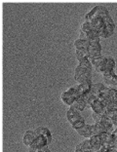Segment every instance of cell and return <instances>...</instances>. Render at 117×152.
<instances>
[{
  "mask_svg": "<svg viewBox=\"0 0 117 152\" xmlns=\"http://www.w3.org/2000/svg\"><path fill=\"white\" fill-rule=\"evenodd\" d=\"M109 16V12L108 10L105 8V6H102V5H98V6H95L94 8L89 13L86 14L85 16V20L86 22H92L93 20L95 19H104L105 17Z\"/></svg>",
  "mask_w": 117,
  "mask_h": 152,
  "instance_id": "cell-1",
  "label": "cell"
},
{
  "mask_svg": "<svg viewBox=\"0 0 117 152\" xmlns=\"http://www.w3.org/2000/svg\"><path fill=\"white\" fill-rule=\"evenodd\" d=\"M74 79H75V81L79 83V84H81V83L86 82V81H91L92 80L91 71L85 70L77 65L74 70Z\"/></svg>",
  "mask_w": 117,
  "mask_h": 152,
  "instance_id": "cell-2",
  "label": "cell"
},
{
  "mask_svg": "<svg viewBox=\"0 0 117 152\" xmlns=\"http://www.w3.org/2000/svg\"><path fill=\"white\" fill-rule=\"evenodd\" d=\"M104 76V81L106 83L109 88L111 89H117V75L114 73L113 70H106L102 73Z\"/></svg>",
  "mask_w": 117,
  "mask_h": 152,
  "instance_id": "cell-3",
  "label": "cell"
},
{
  "mask_svg": "<svg viewBox=\"0 0 117 152\" xmlns=\"http://www.w3.org/2000/svg\"><path fill=\"white\" fill-rule=\"evenodd\" d=\"M34 134H36V137H39V136H43L48 141V144L51 143L52 141V134H51L50 130L47 129V128H44V127H38L36 129H34Z\"/></svg>",
  "mask_w": 117,
  "mask_h": 152,
  "instance_id": "cell-4",
  "label": "cell"
},
{
  "mask_svg": "<svg viewBox=\"0 0 117 152\" xmlns=\"http://www.w3.org/2000/svg\"><path fill=\"white\" fill-rule=\"evenodd\" d=\"M102 140V145L106 147H113L114 146V140L111 134L108 133H102L99 134Z\"/></svg>",
  "mask_w": 117,
  "mask_h": 152,
  "instance_id": "cell-5",
  "label": "cell"
},
{
  "mask_svg": "<svg viewBox=\"0 0 117 152\" xmlns=\"http://www.w3.org/2000/svg\"><path fill=\"white\" fill-rule=\"evenodd\" d=\"M36 134H34V131L33 130H29V131H26V132L25 133V134H23V142L25 145L26 146H30L32 144V142L34 140H35L36 139Z\"/></svg>",
  "mask_w": 117,
  "mask_h": 152,
  "instance_id": "cell-6",
  "label": "cell"
},
{
  "mask_svg": "<svg viewBox=\"0 0 117 152\" xmlns=\"http://www.w3.org/2000/svg\"><path fill=\"white\" fill-rule=\"evenodd\" d=\"M92 85H93L92 80L91 81H86V82L81 83V84L76 85V86H75V88L77 89V91L79 93V96H82L83 95H85L86 93H88L89 91H90Z\"/></svg>",
  "mask_w": 117,
  "mask_h": 152,
  "instance_id": "cell-7",
  "label": "cell"
},
{
  "mask_svg": "<svg viewBox=\"0 0 117 152\" xmlns=\"http://www.w3.org/2000/svg\"><path fill=\"white\" fill-rule=\"evenodd\" d=\"M89 140H90L91 149L93 152H97L101 149V147H102L101 137L99 136H92V137H89Z\"/></svg>",
  "mask_w": 117,
  "mask_h": 152,
  "instance_id": "cell-8",
  "label": "cell"
},
{
  "mask_svg": "<svg viewBox=\"0 0 117 152\" xmlns=\"http://www.w3.org/2000/svg\"><path fill=\"white\" fill-rule=\"evenodd\" d=\"M48 145V141L43 136H39L37 137L35 140L33 141L32 144L30 145L29 147H33V148H38V149H40V148H42L44 146Z\"/></svg>",
  "mask_w": 117,
  "mask_h": 152,
  "instance_id": "cell-9",
  "label": "cell"
},
{
  "mask_svg": "<svg viewBox=\"0 0 117 152\" xmlns=\"http://www.w3.org/2000/svg\"><path fill=\"white\" fill-rule=\"evenodd\" d=\"M91 108L93 110V112H95V113H99V114H104L105 115V105L102 104V103L99 101V99H97L94 103L92 104L91 106Z\"/></svg>",
  "mask_w": 117,
  "mask_h": 152,
  "instance_id": "cell-10",
  "label": "cell"
},
{
  "mask_svg": "<svg viewBox=\"0 0 117 152\" xmlns=\"http://www.w3.org/2000/svg\"><path fill=\"white\" fill-rule=\"evenodd\" d=\"M75 55L78 61L89 60V51L88 49H75Z\"/></svg>",
  "mask_w": 117,
  "mask_h": 152,
  "instance_id": "cell-11",
  "label": "cell"
},
{
  "mask_svg": "<svg viewBox=\"0 0 117 152\" xmlns=\"http://www.w3.org/2000/svg\"><path fill=\"white\" fill-rule=\"evenodd\" d=\"M75 149H78V150H81L83 152H93L91 149V143H90V140L89 139H86L83 141H81L80 143L78 144L76 146Z\"/></svg>",
  "mask_w": 117,
  "mask_h": 152,
  "instance_id": "cell-12",
  "label": "cell"
},
{
  "mask_svg": "<svg viewBox=\"0 0 117 152\" xmlns=\"http://www.w3.org/2000/svg\"><path fill=\"white\" fill-rule=\"evenodd\" d=\"M106 87L102 84V83H96V84H93L92 87H91V92L93 93V95H94L95 96H99L102 93V91L105 89Z\"/></svg>",
  "mask_w": 117,
  "mask_h": 152,
  "instance_id": "cell-13",
  "label": "cell"
},
{
  "mask_svg": "<svg viewBox=\"0 0 117 152\" xmlns=\"http://www.w3.org/2000/svg\"><path fill=\"white\" fill-rule=\"evenodd\" d=\"M61 101H63L65 104H67L69 106H71L72 104H73V102H75V98L70 94L69 92H67V91L64 92L63 94H61Z\"/></svg>",
  "mask_w": 117,
  "mask_h": 152,
  "instance_id": "cell-14",
  "label": "cell"
},
{
  "mask_svg": "<svg viewBox=\"0 0 117 152\" xmlns=\"http://www.w3.org/2000/svg\"><path fill=\"white\" fill-rule=\"evenodd\" d=\"M92 129V136H99L102 133H105V127L102 123H96L91 126Z\"/></svg>",
  "mask_w": 117,
  "mask_h": 152,
  "instance_id": "cell-15",
  "label": "cell"
},
{
  "mask_svg": "<svg viewBox=\"0 0 117 152\" xmlns=\"http://www.w3.org/2000/svg\"><path fill=\"white\" fill-rule=\"evenodd\" d=\"M92 125H87L86 124L85 126H83L81 129H78L76 132L80 134V136L86 137V139H89L90 137H92V129H91Z\"/></svg>",
  "mask_w": 117,
  "mask_h": 152,
  "instance_id": "cell-16",
  "label": "cell"
},
{
  "mask_svg": "<svg viewBox=\"0 0 117 152\" xmlns=\"http://www.w3.org/2000/svg\"><path fill=\"white\" fill-rule=\"evenodd\" d=\"M70 107L78 110L79 112H80V111H83V110L86 108V102H85L81 98H79V99H75V102H73V104H72V105L70 106Z\"/></svg>",
  "mask_w": 117,
  "mask_h": 152,
  "instance_id": "cell-17",
  "label": "cell"
},
{
  "mask_svg": "<svg viewBox=\"0 0 117 152\" xmlns=\"http://www.w3.org/2000/svg\"><path fill=\"white\" fill-rule=\"evenodd\" d=\"M73 45H74L75 49H89V47H90L89 41L80 39V38L77 39V40H75Z\"/></svg>",
  "mask_w": 117,
  "mask_h": 152,
  "instance_id": "cell-18",
  "label": "cell"
},
{
  "mask_svg": "<svg viewBox=\"0 0 117 152\" xmlns=\"http://www.w3.org/2000/svg\"><path fill=\"white\" fill-rule=\"evenodd\" d=\"M95 37H99V33L97 30H92V31H89V32H80V39H83V40H87L89 41L92 38H95Z\"/></svg>",
  "mask_w": 117,
  "mask_h": 152,
  "instance_id": "cell-19",
  "label": "cell"
},
{
  "mask_svg": "<svg viewBox=\"0 0 117 152\" xmlns=\"http://www.w3.org/2000/svg\"><path fill=\"white\" fill-rule=\"evenodd\" d=\"M91 23L93 25V26H94L95 30H97V31L99 32V30H102L105 28V23H104V20H102V19H95L93 20Z\"/></svg>",
  "mask_w": 117,
  "mask_h": 152,
  "instance_id": "cell-20",
  "label": "cell"
},
{
  "mask_svg": "<svg viewBox=\"0 0 117 152\" xmlns=\"http://www.w3.org/2000/svg\"><path fill=\"white\" fill-rule=\"evenodd\" d=\"M115 66V61L112 58L106 57L105 61V71L106 70H113V68Z\"/></svg>",
  "mask_w": 117,
  "mask_h": 152,
  "instance_id": "cell-21",
  "label": "cell"
},
{
  "mask_svg": "<svg viewBox=\"0 0 117 152\" xmlns=\"http://www.w3.org/2000/svg\"><path fill=\"white\" fill-rule=\"evenodd\" d=\"M105 56H101V57H99V58H89V61H90V63L92 64V66L93 68H96L98 66V65H99L102 63H104L105 60Z\"/></svg>",
  "mask_w": 117,
  "mask_h": 152,
  "instance_id": "cell-22",
  "label": "cell"
},
{
  "mask_svg": "<svg viewBox=\"0 0 117 152\" xmlns=\"http://www.w3.org/2000/svg\"><path fill=\"white\" fill-rule=\"evenodd\" d=\"M78 66L83 68V69H85V70L91 71V72H92V69H93V66H92V64H91L90 61H89V60H84V61H79Z\"/></svg>",
  "mask_w": 117,
  "mask_h": 152,
  "instance_id": "cell-23",
  "label": "cell"
},
{
  "mask_svg": "<svg viewBox=\"0 0 117 152\" xmlns=\"http://www.w3.org/2000/svg\"><path fill=\"white\" fill-rule=\"evenodd\" d=\"M92 30H95V28L90 22H85L82 23V26H81L82 32H89V31H92Z\"/></svg>",
  "mask_w": 117,
  "mask_h": 152,
  "instance_id": "cell-24",
  "label": "cell"
},
{
  "mask_svg": "<svg viewBox=\"0 0 117 152\" xmlns=\"http://www.w3.org/2000/svg\"><path fill=\"white\" fill-rule=\"evenodd\" d=\"M89 58H96L102 56V50H96V49H92V48H89Z\"/></svg>",
  "mask_w": 117,
  "mask_h": 152,
  "instance_id": "cell-25",
  "label": "cell"
},
{
  "mask_svg": "<svg viewBox=\"0 0 117 152\" xmlns=\"http://www.w3.org/2000/svg\"><path fill=\"white\" fill-rule=\"evenodd\" d=\"M79 114H80V113H79L78 110L70 107L69 109L67 110V121L69 120L70 118H72L73 116H75V115H79Z\"/></svg>",
  "mask_w": 117,
  "mask_h": 152,
  "instance_id": "cell-26",
  "label": "cell"
},
{
  "mask_svg": "<svg viewBox=\"0 0 117 152\" xmlns=\"http://www.w3.org/2000/svg\"><path fill=\"white\" fill-rule=\"evenodd\" d=\"M92 117H93V119H94V121L96 123H102V120H104V118H105V115L104 114H99V113L93 112Z\"/></svg>",
  "mask_w": 117,
  "mask_h": 152,
  "instance_id": "cell-27",
  "label": "cell"
},
{
  "mask_svg": "<svg viewBox=\"0 0 117 152\" xmlns=\"http://www.w3.org/2000/svg\"><path fill=\"white\" fill-rule=\"evenodd\" d=\"M86 125V123H85V119H82V120H80V121H78V122H76V123H74L73 125H71L72 126V128H73L74 130H78V129H81L82 127L83 126H85Z\"/></svg>",
  "mask_w": 117,
  "mask_h": 152,
  "instance_id": "cell-28",
  "label": "cell"
},
{
  "mask_svg": "<svg viewBox=\"0 0 117 152\" xmlns=\"http://www.w3.org/2000/svg\"><path fill=\"white\" fill-rule=\"evenodd\" d=\"M67 92H69L70 94L75 98V99H77L80 98V96H79V93H78V91H77V89L75 88V86H74V87H71V88L68 89V90H67Z\"/></svg>",
  "mask_w": 117,
  "mask_h": 152,
  "instance_id": "cell-29",
  "label": "cell"
},
{
  "mask_svg": "<svg viewBox=\"0 0 117 152\" xmlns=\"http://www.w3.org/2000/svg\"><path fill=\"white\" fill-rule=\"evenodd\" d=\"M82 119H84V118L80 115V114H79V115H75V116L72 117V118H70L69 120H68V122L70 123V125H73L74 123H76V122H78V121H80Z\"/></svg>",
  "mask_w": 117,
  "mask_h": 152,
  "instance_id": "cell-30",
  "label": "cell"
},
{
  "mask_svg": "<svg viewBox=\"0 0 117 152\" xmlns=\"http://www.w3.org/2000/svg\"><path fill=\"white\" fill-rule=\"evenodd\" d=\"M99 39H101L99 37H95V38H92V39H90V40H89V44H90V46H93V45L99 43Z\"/></svg>",
  "mask_w": 117,
  "mask_h": 152,
  "instance_id": "cell-31",
  "label": "cell"
},
{
  "mask_svg": "<svg viewBox=\"0 0 117 152\" xmlns=\"http://www.w3.org/2000/svg\"><path fill=\"white\" fill-rule=\"evenodd\" d=\"M40 152H51V151H50L49 148H48V145H46L42 148H40Z\"/></svg>",
  "mask_w": 117,
  "mask_h": 152,
  "instance_id": "cell-32",
  "label": "cell"
},
{
  "mask_svg": "<svg viewBox=\"0 0 117 152\" xmlns=\"http://www.w3.org/2000/svg\"><path fill=\"white\" fill-rule=\"evenodd\" d=\"M97 152H102V151H101V150H99V151H97Z\"/></svg>",
  "mask_w": 117,
  "mask_h": 152,
  "instance_id": "cell-33",
  "label": "cell"
},
{
  "mask_svg": "<svg viewBox=\"0 0 117 152\" xmlns=\"http://www.w3.org/2000/svg\"><path fill=\"white\" fill-rule=\"evenodd\" d=\"M116 91H117V89H116Z\"/></svg>",
  "mask_w": 117,
  "mask_h": 152,
  "instance_id": "cell-34",
  "label": "cell"
}]
</instances>
